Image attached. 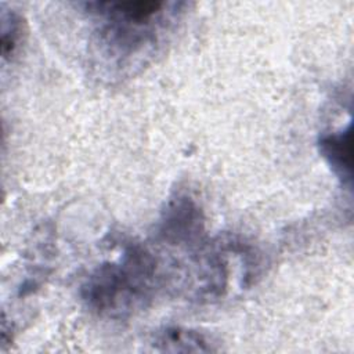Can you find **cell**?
Returning a JSON list of instances; mask_svg holds the SVG:
<instances>
[{"label": "cell", "mask_w": 354, "mask_h": 354, "mask_svg": "<svg viewBox=\"0 0 354 354\" xmlns=\"http://www.w3.org/2000/svg\"><path fill=\"white\" fill-rule=\"evenodd\" d=\"M183 3L170 1H90L83 7L98 22V35L108 46L134 51L156 39L181 10Z\"/></svg>", "instance_id": "2"}, {"label": "cell", "mask_w": 354, "mask_h": 354, "mask_svg": "<svg viewBox=\"0 0 354 354\" xmlns=\"http://www.w3.org/2000/svg\"><path fill=\"white\" fill-rule=\"evenodd\" d=\"M203 231V218L198 205L185 195L169 201L158 225V238L169 245H192Z\"/></svg>", "instance_id": "3"}, {"label": "cell", "mask_w": 354, "mask_h": 354, "mask_svg": "<svg viewBox=\"0 0 354 354\" xmlns=\"http://www.w3.org/2000/svg\"><path fill=\"white\" fill-rule=\"evenodd\" d=\"M158 279L156 259L145 248L130 245L115 261L98 266L82 286V297L97 314L122 318L151 297Z\"/></svg>", "instance_id": "1"}, {"label": "cell", "mask_w": 354, "mask_h": 354, "mask_svg": "<svg viewBox=\"0 0 354 354\" xmlns=\"http://www.w3.org/2000/svg\"><path fill=\"white\" fill-rule=\"evenodd\" d=\"M319 152L343 180L351 181V127L321 137Z\"/></svg>", "instance_id": "4"}, {"label": "cell", "mask_w": 354, "mask_h": 354, "mask_svg": "<svg viewBox=\"0 0 354 354\" xmlns=\"http://www.w3.org/2000/svg\"><path fill=\"white\" fill-rule=\"evenodd\" d=\"M153 347L159 351L188 353V351H214L212 342L198 330L180 326H169L156 333Z\"/></svg>", "instance_id": "5"}, {"label": "cell", "mask_w": 354, "mask_h": 354, "mask_svg": "<svg viewBox=\"0 0 354 354\" xmlns=\"http://www.w3.org/2000/svg\"><path fill=\"white\" fill-rule=\"evenodd\" d=\"M22 37V24L17 12L3 11L1 14V54L4 58L14 54Z\"/></svg>", "instance_id": "6"}]
</instances>
